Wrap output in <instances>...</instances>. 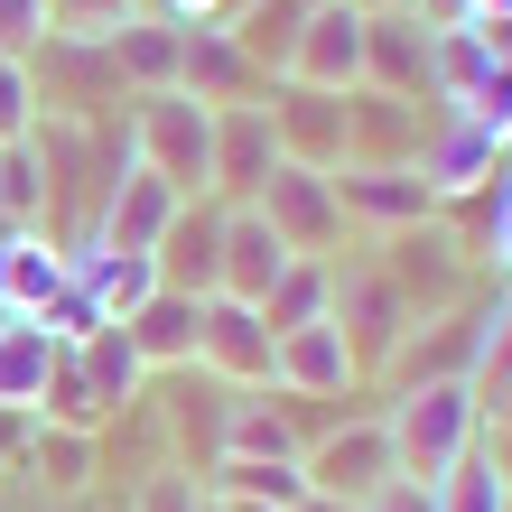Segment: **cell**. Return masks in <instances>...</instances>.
Here are the masks:
<instances>
[{
  "instance_id": "cell-39",
  "label": "cell",
  "mask_w": 512,
  "mask_h": 512,
  "mask_svg": "<svg viewBox=\"0 0 512 512\" xmlns=\"http://www.w3.org/2000/svg\"><path fill=\"white\" fill-rule=\"evenodd\" d=\"M149 19H168V28H224L233 19V0H140Z\"/></svg>"
},
{
  "instance_id": "cell-4",
  "label": "cell",
  "mask_w": 512,
  "mask_h": 512,
  "mask_svg": "<svg viewBox=\"0 0 512 512\" xmlns=\"http://www.w3.org/2000/svg\"><path fill=\"white\" fill-rule=\"evenodd\" d=\"M326 326L345 336V354H354V373H391V354L410 345V308H401V289L382 280L373 261H354V270H336V298H326Z\"/></svg>"
},
{
  "instance_id": "cell-7",
  "label": "cell",
  "mask_w": 512,
  "mask_h": 512,
  "mask_svg": "<svg viewBox=\"0 0 512 512\" xmlns=\"http://www.w3.org/2000/svg\"><path fill=\"white\" fill-rule=\"evenodd\" d=\"M28 84H38V112H56V122H103L112 103H131L112 47H84V38H47L28 56Z\"/></svg>"
},
{
  "instance_id": "cell-34",
  "label": "cell",
  "mask_w": 512,
  "mask_h": 512,
  "mask_svg": "<svg viewBox=\"0 0 512 512\" xmlns=\"http://www.w3.org/2000/svg\"><path fill=\"white\" fill-rule=\"evenodd\" d=\"M28 131H38V84H28L19 56H0V149L28 140Z\"/></svg>"
},
{
  "instance_id": "cell-16",
  "label": "cell",
  "mask_w": 512,
  "mask_h": 512,
  "mask_svg": "<svg viewBox=\"0 0 512 512\" xmlns=\"http://www.w3.org/2000/svg\"><path fill=\"white\" fill-rule=\"evenodd\" d=\"M270 382H280V391H298V401H345V391L364 382V373H354L345 336L317 317V326H289V336L270 345Z\"/></svg>"
},
{
  "instance_id": "cell-21",
  "label": "cell",
  "mask_w": 512,
  "mask_h": 512,
  "mask_svg": "<svg viewBox=\"0 0 512 512\" xmlns=\"http://www.w3.org/2000/svg\"><path fill=\"white\" fill-rule=\"evenodd\" d=\"M177 205H187V196H177L168 177H149V168L131 159L122 177H112V196H103V224H94V243L149 252V243H159V233H168V215H177Z\"/></svg>"
},
{
  "instance_id": "cell-8",
  "label": "cell",
  "mask_w": 512,
  "mask_h": 512,
  "mask_svg": "<svg viewBox=\"0 0 512 512\" xmlns=\"http://www.w3.org/2000/svg\"><path fill=\"white\" fill-rule=\"evenodd\" d=\"M298 475H308V494H336V503H373L391 475V438H382V419H345V429H326L308 457H298Z\"/></svg>"
},
{
  "instance_id": "cell-30",
  "label": "cell",
  "mask_w": 512,
  "mask_h": 512,
  "mask_svg": "<svg viewBox=\"0 0 512 512\" xmlns=\"http://www.w3.org/2000/svg\"><path fill=\"white\" fill-rule=\"evenodd\" d=\"M28 466H38V485L47 494H84V475H94V438L84 429H28Z\"/></svg>"
},
{
  "instance_id": "cell-6",
  "label": "cell",
  "mask_w": 512,
  "mask_h": 512,
  "mask_svg": "<svg viewBox=\"0 0 512 512\" xmlns=\"http://www.w3.org/2000/svg\"><path fill=\"white\" fill-rule=\"evenodd\" d=\"M419 187H429L438 205H457L475 187H494V168H503V140L475 122L466 103H429V131H419Z\"/></svg>"
},
{
  "instance_id": "cell-11",
  "label": "cell",
  "mask_w": 512,
  "mask_h": 512,
  "mask_svg": "<svg viewBox=\"0 0 512 512\" xmlns=\"http://www.w3.org/2000/svg\"><path fill=\"white\" fill-rule=\"evenodd\" d=\"M270 168H280L270 103H224L215 112V177H205V196H215V205H252Z\"/></svg>"
},
{
  "instance_id": "cell-18",
  "label": "cell",
  "mask_w": 512,
  "mask_h": 512,
  "mask_svg": "<svg viewBox=\"0 0 512 512\" xmlns=\"http://www.w3.org/2000/svg\"><path fill=\"white\" fill-rule=\"evenodd\" d=\"M122 336H131V354H140V373H187V364H196V336H205V298L149 289L140 308L122 317Z\"/></svg>"
},
{
  "instance_id": "cell-13",
  "label": "cell",
  "mask_w": 512,
  "mask_h": 512,
  "mask_svg": "<svg viewBox=\"0 0 512 512\" xmlns=\"http://www.w3.org/2000/svg\"><path fill=\"white\" fill-rule=\"evenodd\" d=\"M270 326H261V308H243V298H205V336H196V364L215 373V382H233V391H261L270 382Z\"/></svg>"
},
{
  "instance_id": "cell-36",
  "label": "cell",
  "mask_w": 512,
  "mask_h": 512,
  "mask_svg": "<svg viewBox=\"0 0 512 512\" xmlns=\"http://www.w3.org/2000/svg\"><path fill=\"white\" fill-rule=\"evenodd\" d=\"M47 47V0H0V56H38Z\"/></svg>"
},
{
  "instance_id": "cell-46",
  "label": "cell",
  "mask_w": 512,
  "mask_h": 512,
  "mask_svg": "<svg viewBox=\"0 0 512 512\" xmlns=\"http://www.w3.org/2000/svg\"><path fill=\"white\" fill-rule=\"evenodd\" d=\"M503 168H512V140H503Z\"/></svg>"
},
{
  "instance_id": "cell-5",
  "label": "cell",
  "mask_w": 512,
  "mask_h": 512,
  "mask_svg": "<svg viewBox=\"0 0 512 512\" xmlns=\"http://www.w3.org/2000/svg\"><path fill=\"white\" fill-rule=\"evenodd\" d=\"M261 224L280 233V243L298 252V261H326L345 243V205H336V168H298V159H280L261 177Z\"/></svg>"
},
{
  "instance_id": "cell-24",
  "label": "cell",
  "mask_w": 512,
  "mask_h": 512,
  "mask_svg": "<svg viewBox=\"0 0 512 512\" xmlns=\"http://www.w3.org/2000/svg\"><path fill=\"white\" fill-rule=\"evenodd\" d=\"M308 10H317V0H252V10H233L224 28H233V47H243L252 66L280 84L289 56H298V28H308Z\"/></svg>"
},
{
  "instance_id": "cell-32",
  "label": "cell",
  "mask_w": 512,
  "mask_h": 512,
  "mask_svg": "<svg viewBox=\"0 0 512 512\" xmlns=\"http://www.w3.org/2000/svg\"><path fill=\"white\" fill-rule=\"evenodd\" d=\"M38 224V149L10 140L0 149V233H28Z\"/></svg>"
},
{
  "instance_id": "cell-29",
  "label": "cell",
  "mask_w": 512,
  "mask_h": 512,
  "mask_svg": "<svg viewBox=\"0 0 512 512\" xmlns=\"http://www.w3.org/2000/svg\"><path fill=\"white\" fill-rule=\"evenodd\" d=\"M326 298H336V261H289L280 280H270V298H261V326H270V336H289V326H317V317H326Z\"/></svg>"
},
{
  "instance_id": "cell-37",
  "label": "cell",
  "mask_w": 512,
  "mask_h": 512,
  "mask_svg": "<svg viewBox=\"0 0 512 512\" xmlns=\"http://www.w3.org/2000/svg\"><path fill=\"white\" fill-rule=\"evenodd\" d=\"M466 112H475L494 140H512V56H494V66H485V84L466 94Z\"/></svg>"
},
{
  "instance_id": "cell-10",
  "label": "cell",
  "mask_w": 512,
  "mask_h": 512,
  "mask_svg": "<svg viewBox=\"0 0 512 512\" xmlns=\"http://www.w3.org/2000/svg\"><path fill=\"white\" fill-rule=\"evenodd\" d=\"M280 84H317V94H354L364 84V10L354 0H317L298 28V56Z\"/></svg>"
},
{
  "instance_id": "cell-35",
  "label": "cell",
  "mask_w": 512,
  "mask_h": 512,
  "mask_svg": "<svg viewBox=\"0 0 512 512\" xmlns=\"http://www.w3.org/2000/svg\"><path fill=\"white\" fill-rule=\"evenodd\" d=\"M503 382H512V289H503V308L485 326V354H475V401H494Z\"/></svg>"
},
{
  "instance_id": "cell-45",
  "label": "cell",
  "mask_w": 512,
  "mask_h": 512,
  "mask_svg": "<svg viewBox=\"0 0 512 512\" xmlns=\"http://www.w3.org/2000/svg\"><path fill=\"white\" fill-rule=\"evenodd\" d=\"M215 503H224V494H215ZM224 512H270V503H224Z\"/></svg>"
},
{
  "instance_id": "cell-2",
  "label": "cell",
  "mask_w": 512,
  "mask_h": 512,
  "mask_svg": "<svg viewBox=\"0 0 512 512\" xmlns=\"http://www.w3.org/2000/svg\"><path fill=\"white\" fill-rule=\"evenodd\" d=\"M131 159L149 177H168L177 196H205V177H215V112H205L196 94H131Z\"/></svg>"
},
{
  "instance_id": "cell-41",
  "label": "cell",
  "mask_w": 512,
  "mask_h": 512,
  "mask_svg": "<svg viewBox=\"0 0 512 512\" xmlns=\"http://www.w3.org/2000/svg\"><path fill=\"white\" fill-rule=\"evenodd\" d=\"M140 512H196V475H149Z\"/></svg>"
},
{
  "instance_id": "cell-43",
  "label": "cell",
  "mask_w": 512,
  "mask_h": 512,
  "mask_svg": "<svg viewBox=\"0 0 512 512\" xmlns=\"http://www.w3.org/2000/svg\"><path fill=\"white\" fill-rule=\"evenodd\" d=\"M354 10H364V19H373V10H410V0H354Z\"/></svg>"
},
{
  "instance_id": "cell-40",
  "label": "cell",
  "mask_w": 512,
  "mask_h": 512,
  "mask_svg": "<svg viewBox=\"0 0 512 512\" xmlns=\"http://www.w3.org/2000/svg\"><path fill=\"white\" fill-rule=\"evenodd\" d=\"M364 512H438V485H410V475H391V485H382Z\"/></svg>"
},
{
  "instance_id": "cell-44",
  "label": "cell",
  "mask_w": 512,
  "mask_h": 512,
  "mask_svg": "<svg viewBox=\"0 0 512 512\" xmlns=\"http://www.w3.org/2000/svg\"><path fill=\"white\" fill-rule=\"evenodd\" d=\"M503 10H512V0H475V19H503Z\"/></svg>"
},
{
  "instance_id": "cell-12",
  "label": "cell",
  "mask_w": 512,
  "mask_h": 512,
  "mask_svg": "<svg viewBox=\"0 0 512 512\" xmlns=\"http://www.w3.org/2000/svg\"><path fill=\"white\" fill-rule=\"evenodd\" d=\"M419 131H429V103L373 94V84L345 94V168H410L419 159Z\"/></svg>"
},
{
  "instance_id": "cell-14",
  "label": "cell",
  "mask_w": 512,
  "mask_h": 512,
  "mask_svg": "<svg viewBox=\"0 0 512 512\" xmlns=\"http://www.w3.org/2000/svg\"><path fill=\"white\" fill-rule=\"evenodd\" d=\"M177 94H196L205 112L224 103H270V75L233 47V28H187V56H177Z\"/></svg>"
},
{
  "instance_id": "cell-20",
  "label": "cell",
  "mask_w": 512,
  "mask_h": 512,
  "mask_svg": "<svg viewBox=\"0 0 512 512\" xmlns=\"http://www.w3.org/2000/svg\"><path fill=\"white\" fill-rule=\"evenodd\" d=\"M66 280L94 298L103 326H122L140 298L159 289V261H149V252H122V243H84V252H66Z\"/></svg>"
},
{
  "instance_id": "cell-48",
  "label": "cell",
  "mask_w": 512,
  "mask_h": 512,
  "mask_svg": "<svg viewBox=\"0 0 512 512\" xmlns=\"http://www.w3.org/2000/svg\"><path fill=\"white\" fill-rule=\"evenodd\" d=\"M0 326H10V308H0Z\"/></svg>"
},
{
  "instance_id": "cell-3",
  "label": "cell",
  "mask_w": 512,
  "mask_h": 512,
  "mask_svg": "<svg viewBox=\"0 0 512 512\" xmlns=\"http://www.w3.org/2000/svg\"><path fill=\"white\" fill-rule=\"evenodd\" d=\"M373 270L401 289V308H410V317H447V308L475 289V252H466V233L447 224V215L382 233V261H373Z\"/></svg>"
},
{
  "instance_id": "cell-42",
  "label": "cell",
  "mask_w": 512,
  "mask_h": 512,
  "mask_svg": "<svg viewBox=\"0 0 512 512\" xmlns=\"http://www.w3.org/2000/svg\"><path fill=\"white\" fill-rule=\"evenodd\" d=\"M298 512H364V503H336V494H308V503H298Z\"/></svg>"
},
{
  "instance_id": "cell-28",
  "label": "cell",
  "mask_w": 512,
  "mask_h": 512,
  "mask_svg": "<svg viewBox=\"0 0 512 512\" xmlns=\"http://www.w3.org/2000/svg\"><path fill=\"white\" fill-rule=\"evenodd\" d=\"M75 364H84V382H94V401H103V419H112V410H131V401H140V382H149L122 326H94V336L75 345Z\"/></svg>"
},
{
  "instance_id": "cell-9",
  "label": "cell",
  "mask_w": 512,
  "mask_h": 512,
  "mask_svg": "<svg viewBox=\"0 0 512 512\" xmlns=\"http://www.w3.org/2000/svg\"><path fill=\"white\" fill-rule=\"evenodd\" d=\"M149 261H159V289L215 298V280H224V205H215V196H187V205L168 215V233L149 243Z\"/></svg>"
},
{
  "instance_id": "cell-17",
  "label": "cell",
  "mask_w": 512,
  "mask_h": 512,
  "mask_svg": "<svg viewBox=\"0 0 512 512\" xmlns=\"http://www.w3.org/2000/svg\"><path fill=\"white\" fill-rule=\"evenodd\" d=\"M364 84L401 103H429V28L419 10H373L364 19Z\"/></svg>"
},
{
  "instance_id": "cell-31",
  "label": "cell",
  "mask_w": 512,
  "mask_h": 512,
  "mask_svg": "<svg viewBox=\"0 0 512 512\" xmlns=\"http://www.w3.org/2000/svg\"><path fill=\"white\" fill-rule=\"evenodd\" d=\"M131 19L140 0H47V38H84V47H112Z\"/></svg>"
},
{
  "instance_id": "cell-33",
  "label": "cell",
  "mask_w": 512,
  "mask_h": 512,
  "mask_svg": "<svg viewBox=\"0 0 512 512\" xmlns=\"http://www.w3.org/2000/svg\"><path fill=\"white\" fill-rule=\"evenodd\" d=\"M438 512H503V475L485 457H466L457 475H438Z\"/></svg>"
},
{
  "instance_id": "cell-19",
  "label": "cell",
  "mask_w": 512,
  "mask_h": 512,
  "mask_svg": "<svg viewBox=\"0 0 512 512\" xmlns=\"http://www.w3.org/2000/svg\"><path fill=\"white\" fill-rule=\"evenodd\" d=\"M289 261H298V252L261 224V205H224V280H215V298H243V308H261L270 280H280Z\"/></svg>"
},
{
  "instance_id": "cell-23",
  "label": "cell",
  "mask_w": 512,
  "mask_h": 512,
  "mask_svg": "<svg viewBox=\"0 0 512 512\" xmlns=\"http://www.w3.org/2000/svg\"><path fill=\"white\" fill-rule=\"evenodd\" d=\"M56 289H66V252H56L38 224L0 233V308H10V317H47Z\"/></svg>"
},
{
  "instance_id": "cell-1",
  "label": "cell",
  "mask_w": 512,
  "mask_h": 512,
  "mask_svg": "<svg viewBox=\"0 0 512 512\" xmlns=\"http://www.w3.org/2000/svg\"><path fill=\"white\" fill-rule=\"evenodd\" d=\"M382 438H391V466H401L410 485H438V475H457L475 457L485 401H475V382H410L401 401L382 410Z\"/></svg>"
},
{
  "instance_id": "cell-26",
  "label": "cell",
  "mask_w": 512,
  "mask_h": 512,
  "mask_svg": "<svg viewBox=\"0 0 512 512\" xmlns=\"http://www.w3.org/2000/svg\"><path fill=\"white\" fill-rule=\"evenodd\" d=\"M205 494L224 503H270V512H298L308 503V475H298V457H224L215 475H196Z\"/></svg>"
},
{
  "instance_id": "cell-22",
  "label": "cell",
  "mask_w": 512,
  "mask_h": 512,
  "mask_svg": "<svg viewBox=\"0 0 512 512\" xmlns=\"http://www.w3.org/2000/svg\"><path fill=\"white\" fill-rule=\"evenodd\" d=\"M336 205L364 215L373 233H401V224H429L438 196L419 187V168H336Z\"/></svg>"
},
{
  "instance_id": "cell-15",
  "label": "cell",
  "mask_w": 512,
  "mask_h": 512,
  "mask_svg": "<svg viewBox=\"0 0 512 512\" xmlns=\"http://www.w3.org/2000/svg\"><path fill=\"white\" fill-rule=\"evenodd\" d=\"M270 131H280V159L298 168H345V94L270 84Z\"/></svg>"
},
{
  "instance_id": "cell-47",
  "label": "cell",
  "mask_w": 512,
  "mask_h": 512,
  "mask_svg": "<svg viewBox=\"0 0 512 512\" xmlns=\"http://www.w3.org/2000/svg\"><path fill=\"white\" fill-rule=\"evenodd\" d=\"M503 512H512V485H503Z\"/></svg>"
},
{
  "instance_id": "cell-25",
  "label": "cell",
  "mask_w": 512,
  "mask_h": 512,
  "mask_svg": "<svg viewBox=\"0 0 512 512\" xmlns=\"http://www.w3.org/2000/svg\"><path fill=\"white\" fill-rule=\"evenodd\" d=\"M177 56H187V28H168V19H131L122 38H112V66H122V94H168L177 84Z\"/></svg>"
},
{
  "instance_id": "cell-27",
  "label": "cell",
  "mask_w": 512,
  "mask_h": 512,
  "mask_svg": "<svg viewBox=\"0 0 512 512\" xmlns=\"http://www.w3.org/2000/svg\"><path fill=\"white\" fill-rule=\"evenodd\" d=\"M47 364H56V336H47L38 317H10V326H0V410H28V419H38Z\"/></svg>"
},
{
  "instance_id": "cell-38",
  "label": "cell",
  "mask_w": 512,
  "mask_h": 512,
  "mask_svg": "<svg viewBox=\"0 0 512 512\" xmlns=\"http://www.w3.org/2000/svg\"><path fill=\"white\" fill-rule=\"evenodd\" d=\"M475 457H485V466L503 475V485H512V382L485 401V438H475Z\"/></svg>"
}]
</instances>
